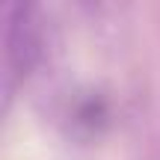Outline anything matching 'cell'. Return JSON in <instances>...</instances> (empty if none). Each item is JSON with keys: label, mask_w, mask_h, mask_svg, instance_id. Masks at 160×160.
<instances>
[{"label": "cell", "mask_w": 160, "mask_h": 160, "mask_svg": "<svg viewBox=\"0 0 160 160\" xmlns=\"http://www.w3.org/2000/svg\"><path fill=\"white\" fill-rule=\"evenodd\" d=\"M6 77H27L45 59V21L39 6L33 3H9L6 6Z\"/></svg>", "instance_id": "cell-1"}]
</instances>
